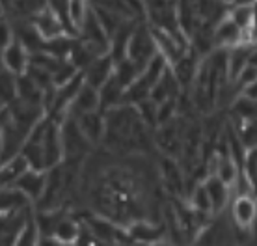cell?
I'll return each instance as SVG.
<instances>
[{"instance_id": "obj_1", "label": "cell", "mask_w": 257, "mask_h": 246, "mask_svg": "<svg viewBox=\"0 0 257 246\" xmlns=\"http://www.w3.org/2000/svg\"><path fill=\"white\" fill-rule=\"evenodd\" d=\"M157 54L159 52H157V45H155L153 32H151L149 23H138L135 32H133L131 43H128L127 58L131 62H135L142 71Z\"/></svg>"}, {"instance_id": "obj_2", "label": "cell", "mask_w": 257, "mask_h": 246, "mask_svg": "<svg viewBox=\"0 0 257 246\" xmlns=\"http://www.w3.org/2000/svg\"><path fill=\"white\" fill-rule=\"evenodd\" d=\"M62 140H64L65 161H80L93 148L82 135L77 119L71 116L62 121Z\"/></svg>"}, {"instance_id": "obj_3", "label": "cell", "mask_w": 257, "mask_h": 246, "mask_svg": "<svg viewBox=\"0 0 257 246\" xmlns=\"http://www.w3.org/2000/svg\"><path fill=\"white\" fill-rule=\"evenodd\" d=\"M127 233H128V239L133 240V242L142 246H153L168 240L164 220L155 222V220H148V218H140V220H135L133 224H128Z\"/></svg>"}, {"instance_id": "obj_4", "label": "cell", "mask_w": 257, "mask_h": 246, "mask_svg": "<svg viewBox=\"0 0 257 246\" xmlns=\"http://www.w3.org/2000/svg\"><path fill=\"white\" fill-rule=\"evenodd\" d=\"M231 222L237 229L248 231L257 222V196L255 194H237L229 203Z\"/></svg>"}, {"instance_id": "obj_5", "label": "cell", "mask_w": 257, "mask_h": 246, "mask_svg": "<svg viewBox=\"0 0 257 246\" xmlns=\"http://www.w3.org/2000/svg\"><path fill=\"white\" fill-rule=\"evenodd\" d=\"M47 183H49V172H47V170L30 168L28 172H25V174L21 175L12 187L21 190V192L38 207V203L43 200V196H45Z\"/></svg>"}, {"instance_id": "obj_6", "label": "cell", "mask_w": 257, "mask_h": 246, "mask_svg": "<svg viewBox=\"0 0 257 246\" xmlns=\"http://www.w3.org/2000/svg\"><path fill=\"white\" fill-rule=\"evenodd\" d=\"M212 38H214L216 49H227V51L240 45V43H250L248 34L242 28H238L227 15L212 26Z\"/></svg>"}, {"instance_id": "obj_7", "label": "cell", "mask_w": 257, "mask_h": 246, "mask_svg": "<svg viewBox=\"0 0 257 246\" xmlns=\"http://www.w3.org/2000/svg\"><path fill=\"white\" fill-rule=\"evenodd\" d=\"M84 80L88 86H93L97 90H101L110 78L114 77L116 73V62L114 58L106 54V56H99L91 62L86 69H84Z\"/></svg>"}, {"instance_id": "obj_8", "label": "cell", "mask_w": 257, "mask_h": 246, "mask_svg": "<svg viewBox=\"0 0 257 246\" xmlns=\"http://www.w3.org/2000/svg\"><path fill=\"white\" fill-rule=\"evenodd\" d=\"M78 123V127L82 131V135L86 136V140L91 146H99L104 142V136H106V116L101 110H93L88 114L75 117Z\"/></svg>"}, {"instance_id": "obj_9", "label": "cell", "mask_w": 257, "mask_h": 246, "mask_svg": "<svg viewBox=\"0 0 257 246\" xmlns=\"http://www.w3.org/2000/svg\"><path fill=\"white\" fill-rule=\"evenodd\" d=\"M2 67L8 69L13 75H25L30 67V52L23 43H19L17 39L10 43L8 47L2 49Z\"/></svg>"}, {"instance_id": "obj_10", "label": "cell", "mask_w": 257, "mask_h": 246, "mask_svg": "<svg viewBox=\"0 0 257 246\" xmlns=\"http://www.w3.org/2000/svg\"><path fill=\"white\" fill-rule=\"evenodd\" d=\"M32 23H34V26H36V30L39 32V36L45 39V41L60 38V36H64V34H69L67 32V28H65V25L60 21L58 15L49 8V4L34 15Z\"/></svg>"}, {"instance_id": "obj_11", "label": "cell", "mask_w": 257, "mask_h": 246, "mask_svg": "<svg viewBox=\"0 0 257 246\" xmlns=\"http://www.w3.org/2000/svg\"><path fill=\"white\" fill-rule=\"evenodd\" d=\"M82 229H84L82 220L65 211V213L60 216V220L56 222V226L52 229L51 237H54V239L60 240V242H64V244H77L78 239H80V235H82Z\"/></svg>"}, {"instance_id": "obj_12", "label": "cell", "mask_w": 257, "mask_h": 246, "mask_svg": "<svg viewBox=\"0 0 257 246\" xmlns=\"http://www.w3.org/2000/svg\"><path fill=\"white\" fill-rule=\"evenodd\" d=\"M203 185H205L207 192H209V198L212 201V209H214V214L222 213L233 200V188L227 187L224 181H220L216 175H207L203 179Z\"/></svg>"}, {"instance_id": "obj_13", "label": "cell", "mask_w": 257, "mask_h": 246, "mask_svg": "<svg viewBox=\"0 0 257 246\" xmlns=\"http://www.w3.org/2000/svg\"><path fill=\"white\" fill-rule=\"evenodd\" d=\"M93 110H101V97H99V90L93 88V86L84 84L78 91L75 103L71 106L69 116L71 117H78L82 114H88V112ZM67 116V117H69Z\"/></svg>"}, {"instance_id": "obj_14", "label": "cell", "mask_w": 257, "mask_h": 246, "mask_svg": "<svg viewBox=\"0 0 257 246\" xmlns=\"http://www.w3.org/2000/svg\"><path fill=\"white\" fill-rule=\"evenodd\" d=\"M125 91L127 88L116 78V75L110 78L108 82L99 90V97H101V112H108L112 108L123 106L125 104Z\"/></svg>"}, {"instance_id": "obj_15", "label": "cell", "mask_w": 257, "mask_h": 246, "mask_svg": "<svg viewBox=\"0 0 257 246\" xmlns=\"http://www.w3.org/2000/svg\"><path fill=\"white\" fill-rule=\"evenodd\" d=\"M251 49H253V43H240L227 51V77L229 80L235 82L240 71L248 65Z\"/></svg>"}, {"instance_id": "obj_16", "label": "cell", "mask_w": 257, "mask_h": 246, "mask_svg": "<svg viewBox=\"0 0 257 246\" xmlns=\"http://www.w3.org/2000/svg\"><path fill=\"white\" fill-rule=\"evenodd\" d=\"M28 209H36V205L21 190H17L15 187H2V216L28 211Z\"/></svg>"}, {"instance_id": "obj_17", "label": "cell", "mask_w": 257, "mask_h": 246, "mask_svg": "<svg viewBox=\"0 0 257 246\" xmlns=\"http://www.w3.org/2000/svg\"><path fill=\"white\" fill-rule=\"evenodd\" d=\"M161 172H162V181L166 185L168 190H174V192H179L183 185H185V179H183V172H181V166L177 159L174 157L164 155L161 159Z\"/></svg>"}, {"instance_id": "obj_18", "label": "cell", "mask_w": 257, "mask_h": 246, "mask_svg": "<svg viewBox=\"0 0 257 246\" xmlns=\"http://www.w3.org/2000/svg\"><path fill=\"white\" fill-rule=\"evenodd\" d=\"M30 170V164L26 162V159L23 155H15L10 161L2 162L0 168V177H2V187H12L13 183L19 179L21 175Z\"/></svg>"}, {"instance_id": "obj_19", "label": "cell", "mask_w": 257, "mask_h": 246, "mask_svg": "<svg viewBox=\"0 0 257 246\" xmlns=\"http://www.w3.org/2000/svg\"><path fill=\"white\" fill-rule=\"evenodd\" d=\"M188 205H190V207H192L198 214L207 216V218L214 214L212 201H211V198H209V192H207L203 181L196 183L194 188L190 190V194H188Z\"/></svg>"}, {"instance_id": "obj_20", "label": "cell", "mask_w": 257, "mask_h": 246, "mask_svg": "<svg viewBox=\"0 0 257 246\" xmlns=\"http://www.w3.org/2000/svg\"><path fill=\"white\" fill-rule=\"evenodd\" d=\"M91 10V0H69V17L71 25L75 28V32L78 34V28L82 26L86 15Z\"/></svg>"}, {"instance_id": "obj_21", "label": "cell", "mask_w": 257, "mask_h": 246, "mask_svg": "<svg viewBox=\"0 0 257 246\" xmlns=\"http://www.w3.org/2000/svg\"><path fill=\"white\" fill-rule=\"evenodd\" d=\"M39 240H41V233L36 224V213H34V216L28 220V224L23 227V231L17 237L15 246H39Z\"/></svg>"}, {"instance_id": "obj_22", "label": "cell", "mask_w": 257, "mask_h": 246, "mask_svg": "<svg viewBox=\"0 0 257 246\" xmlns=\"http://www.w3.org/2000/svg\"><path fill=\"white\" fill-rule=\"evenodd\" d=\"M17 99V75L2 67V106L12 104Z\"/></svg>"}, {"instance_id": "obj_23", "label": "cell", "mask_w": 257, "mask_h": 246, "mask_svg": "<svg viewBox=\"0 0 257 246\" xmlns=\"http://www.w3.org/2000/svg\"><path fill=\"white\" fill-rule=\"evenodd\" d=\"M242 174L246 175L253 192L257 194V148L246 151L244 162H242Z\"/></svg>"}, {"instance_id": "obj_24", "label": "cell", "mask_w": 257, "mask_h": 246, "mask_svg": "<svg viewBox=\"0 0 257 246\" xmlns=\"http://www.w3.org/2000/svg\"><path fill=\"white\" fill-rule=\"evenodd\" d=\"M227 17L244 32H248V28L251 25V6L250 8H229L227 10Z\"/></svg>"}, {"instance_id": "obj_25", "label": "cell", "mask_w": 257, "mask_h": 246, "mask_svg": "<svg viewBox=\"0 0 257 246\" xmlns=\"http://www.w3.org/2000/svg\"><path fill=\"white\" fill-rule=\"evenodd\" d=\"M255 80H257V65H250V64H248L244 69L240 71V75L237 77V80H235V82H237V86L240 88V90H242L244 86L251 84V82H255Z\"/></svg>"}, {"instance_id": "obj_26", "label": "cell", "mask_w": 257, "mask_h": 246, "mask_svg": "<svg viewBox=\"0 0 257 246\" xmlns=\"http://www.w3.org/2000/svg\"><path fill=\"white\" fill-rule=\"evenodd\" d=\"M246 34H248V41L257 45V2L251 6V25Z\"/></svg>"}, {"instance_id": "obj_27", "label": "cell", "mask_w": 257, "mask_h": 246, "mask_svg": "<svg viewBox=\"0 0 257 246\" xmlns=\"http://www.w3.org/2000/svg\"><path fill=\"white\" fill-rule=\"evenodd\" d=\"M240 95L246 99H250L253 103H257V80L255 82H251V84L244 86L242 90H240Z\"/></svg>"}, {"instance_id": "obj_28", "label": "cell", "mask_w": 257, "mask_h": 246, "mask_svg": "<svg viewBox=\"0 0 257 246\" xmlns=\"http://www.w3.org/2000/svg\"><path fill=\"white\" fill-rule=\"evenodd\" d=\"M39 246H77V244H64V242L56 240L54 237H41Z\"/></svg>"}, {"instance_id": "obj_29", "label": "cell", "mask_w": 257, "mask_h": 246, "mask_svg": "<svg viewBox=\"0 0 257 246\" xmlns=\"http://www.w3.org/2000/svg\"><path fill=\"white\" fill-rule=\"evenodd\" d=\"M257 0H229V8H250L253 6Z\"/></svg>"}, {"instance_id": "obj_30", "label": "cell", "mask_w": 257, "mask_h": 246, "mask_svg": "<svg viewBox=\"0 0 257 246\" xmlns=\"http://www.w3.org/2000/svg\"><path fill=\"white\" fill-rule=\"evenodd\" d=\"M153 246H175V244H172L170 240H164V242H159V244H153Z\"/></svg>"}]
</instances>
